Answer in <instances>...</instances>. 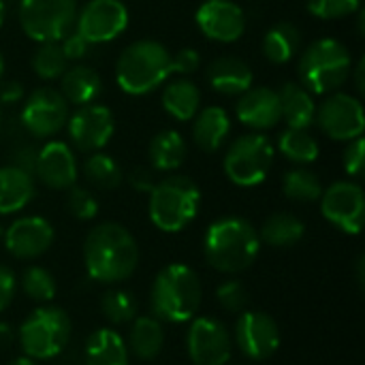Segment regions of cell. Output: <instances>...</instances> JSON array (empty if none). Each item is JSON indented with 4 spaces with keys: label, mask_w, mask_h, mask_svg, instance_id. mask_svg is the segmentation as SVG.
Wrapping results in <instances>:
<instances>
[{
    "label": "cell",
    "mask_w": 365,
    "mask_h": 365,
    "mask_svg": "<svg viewBox=\"0 0 365 365\" xmlns=\"http://www.w3.org/2000/svg\"><path fill=\"white\" fill-rule=\"evenodd\" d=\"M297 73L308 92L331 94L351 77L353 56L338 38H319L302 51Z\"/></svg>",
    "instance_id": "obj_6"
},
{
    "label": "cell",
    "mask_w": 365,
    "mask_h": 365,
    "mask_svg": "<svg viewBox=\"0 0 365 365\" xmlns=\"http://www.w3.org/2000/svg\"><path fill=\"white\" fill-rule=\"evenodd\" d=\"M201 66V56L197 49L192 47H184L180 49L175 56H171V73H180V75H190Z\"/></svg>",
    "instance_id": "obj_43"
},
{
    "label": "cell",
    "mask_w": 365,
    "mask_h": 365,
    "mask_svg": "<svg viewBox=\"0 0 365 365\" xmlns=\"http://www.w3.org/2000/svg\"><path fill=\"white\" fill-rule=\"evenodd\" d=\"M2 21H4V0H0V28H2Z\"/></svg>",
    "instance_id": "obj_52"
},
{
    "label": "cell",
    "mask_w": 365,
    "mask_h": 365,
    "mask_svg": "<svg viewBox=\"0 0 365 365\" xmlns=\"http://www.w3.org/2000/svg\"><path fill=\"white\" fill-rule=\"evenodd\" d=\"M355 274H357V284H359V289L365 291V257L364 255H359V259H357V263H355Z\"/></svg>",
    "instance_id": "obj_50"
},
{
    "label": "cell",
    "mask_w": 365,
    "mask_h": 365,
    "mask_svg": "<svg viewBox=\"0 0 365 365\" xmlns=\"http://www.w3.org/2000/svg\"><path fill=\"white\" fill-rule=\"evenodd\" d=\"M73 323L68 314L49 304L32 310L30 317L21 323L17 338L26 357L34 361H47L58 357L71 340Z\"/></svg>",
    "instance_id": "obj_7"
},
{
    "label": "cell",
    "mask_w": 365,
    "mask_h": 365,
    "mask_svg": "<svg viewBox=\"0 0 365 365\" xmlns=\"http://www.w3.org/2000/svg\"><path fill=\"white\" fill-rule=\"evenodd\" d=\"M2 233H4V229H2V225H0V237H2Z\"/></svg>",
    "instance_id": "obj_55"
},
{
    "label": "cell",
    "mask_w": 365,
    "mask_h": 365,
    "mask_svg": "<svg viewBox=\"0 0 365 365\" xmlns=\"http://www.w3.org/2000/svg\"><path fill=\"white\" fill-rule=\"evenodd\" d=\"M188 154L186 141L178 130L165 128L156 133L148 145V158L154 171H175L184 165Z\"/></svg>",
    "instance_id": "obj_28"
},
{
    "label": "cell",
    "mask_w": 365,
    "mask_h": 365,
    "mask_svg": "<svg viewBox=\"0 0 365 365\" xmlns=\"http://www.w3.org/2000/svg\"><path fill=\"white\" fill-rule=\"evenodd\" d=\"M13 340H15V331L11 329V325L0 323V349L11 346V344H13Z\"/></svg>",
    "instance_id": "obj_49"
},
{
    "label": "cell",
    "mask_w": 365,
    "mask_h": 365,
    "mask_svg": "<svg viewBox=\"0 0 365 365\" xmlns=\"http://www.w3.org/2000/svg\"><path fill=\"white\" fill-rule=\"evenodd\" d=\"M237 120L252 130H269L282 120L278 90L259 86L248 88L235 103Z\"/></svg>",
    "instance_id": "obj_20"
},
{
    "label": "cell",
    "mask_w": 365,
    "mask_h": 365,
    "mask_svg": "<svg viewBox=\"0 0 365 365\" xmlns=\"http://www.w3.org/2000/svg\"><path fill=\"white\" fill-rule=\"evenodd\" d=\"M216 299L222 306V310L240 314L248 306V289L242 284V280H227L218 287Z\"/></svg>",
    "instance_id": "obj_40"
},
{
    "label": "cell",
    "mask_w": 365,
    "mask_h": 365,
    "mask_svg": "<svg viewBox=\"0 0 365 365\" xmlns=\"http://www.w3.org/2000/svg\"><path fill=\"white\" fill-rule=\"evenodd\" d=\"M233 340L225 323L199 317L190 321L186 334V351L192 365H227L231 359Z\"/></svg>",
    "instance_id": "obj_14"
},
{
    "label": "cell",
    "mask_w": 365,
    "mask_h": 365,
    "mask_svg": "<svg viewBox=\"0 0 365 365\" xmlns=\"http://www.w3.org/2000/svg\"><path fill=\"white\" fill-rule=\"evenodd\" d=\"M68 103L56 88H36L24 103L19 122L24 130L32 137H53L58 135L68 120Z\"/></svg>",
    "instance_id": "obj_10"
},
{
    "label": "cell",
    "mask_w": 365,
    "mask_h": 365,
    "mask_svg": "<svg viewBox=\"0 0 365 365\" xmlns=\"http://www.w3.org/2000/svg\"><path fill=\"white\" fill-rule=\"evenodd\" d=\"M278 150L295 165H310L319 158V143L308 128H287L278 139Z\"/></svg>",
    "instance_id": "obj_34"
},
{
    "label": "cell",
    "mask_w": 365,
    "mask_h": 365,
    "mask_svg": "<svg viewBox=\"0 0 365 365\" xmlns=\"http://www.w3.org/2000/svg\"><path fill=\"white\" fill-rule=\"evenodd\" d=\"M60 79H62L60 81L62 96L66 98L68 105H75V107L94 103L103 90L101 75L86 64H75V66L66 68Z\"/></svg>",
    "instance_id": "obj_25"
},
{
    "label": "cell",
    "mask_w": 365,
    "mask_h": 365,
    "mask_svg": "<svg viewBox=\"0 0 365 365\" xmlns=\"http://www.w3.org/2000/svg\"><path fill=\"white\" fill-rule=\"evenodd\" d=\"M66 130L71 143L79 152H101L113 137L115 120L109 107L105 105H81L73 113H68Z\"/></svg>",
    "instance_id": "obj_15"
},
{
    "label": "cell",
    "mask_w": 365,
    "mask_h": 365,
    "mask_svg": "<svg viewBox=\"0 0 365 365\" xmlns=\"http://www.w3.org/2000/svg\"><path fill=\"white\" fill-rule=\"evenodd\" d=\"M201 107V92L190 79H173L163 90V109L178 122H188Z\"/></svg>",
    "instance_id": "obj_29"
},
{
    "label": "cell",
    "mask_w": 365,
    "mask_h": 365,
    "mask_svg": "<svg viewBox=\"0 0 365 365\" xmlns=\"http://www.w3.org/2000/svg\"><path fill=\"white\" fill-rule=\"evenodd\" d=\"M199 30L216 43H233L246 30V15L233 0H205L197 9Z\"/></svg>",
    "instance_id": "obj_18"
},
{
    "label": "cell",
    "mask_w": 365,
    "mask_h": 365,
    "mask_svg": "<svg viewBox=\"0 0 365 365\" xmlns=\"http://www.w3.org/2000/svg\"><path fill=\"white\" fill-rule=\"evenodd\" d=\"M304 235H306L304 222L289 212L272 214L259 231L261 242H265L272 248H291V246L299 244L304 240Z\"/></svg>",
    "instance_id": "obj_31"
},
{
    "label": "cell",
    "mask_w": 365,
    "mask_h": 365,
    "mask_svg": "<svg viewBox=\"0 0 365 365\" xmlns=\"http://www.w3.org/2000/svg\"><path fill=\"white\" fill-rule=\"evenodd\" d=\"M233 336L237 349L252 361H265L280 349V327L267 312H240Z\"/></svg>",
    "instance_id": "obj_16"
},
{
    "label": "cell",
    "mask_w": 365,
    "mask_h": 365,
    "mask_svg": "<svg viewBox=\"0 0 365 365\" xmlns=\"http://www.w3.org/2000/svg\"><path fill=\"white\" fill-rule=\"evenodd\" d=\"M128 334V353L141 361H152L165 346V327L156 317H135Z\"/></svg>",
    "instance_id": "obj_27"
},
{
    "label": "cell",
    "mask_w": 365,
    "mask_h": 365,
    "mask_svg": "<svg viewBox=\"0 0 365 365\" xmlns=\"http://www.w3.org/2000/svg\"><path fill=\"white\" fill-rule=\"evenodd\" d=\"M314 122L336 141H353L364 135V105L357 96L346 92H331L317 107Z\"/></svg>",
    "instance_id": "obj_11"
},
{
    "label": "cell",
    "mask_w": 365,
    "mask_h": 365,
    "mask_svg": "<svg viewBox=\"0 0 365 365\" xmlns=\"http://www.w3.org/2000/svg\"><path fill=\"white\" fill-rule=\"evenodd\" d=\"M321 212L327 222L349 235H357L364 227L365 195L357 182H336L321 195Z\"/></svg>",
    "instance_id": "obj_13"
},
{
    "label": "cell",
    "mask_w": 365,
    "mask_h": 365,
    "mask_svg": "<svg viewBox=\"0 0 365 365\" xmlns=\"http://www.w3.org/2000/svg\"><path fill=\"white\" fill-rule=\"evenodd\" d=\"M353 71H355V88H357V92L359 94H364L365 92V58H359L357 60V64L353 66Z\"/></svg>",
    "instance_id": "obj_48"
},
{
    "label": "cell",
    "mask_w": 365,
    "mask_h": 365,
    "mask_svg": "<svg viewBox=\"0 0 365 365\" xmlns=\"http://www.w3.org/2000/svg\"><path fill=\"white\" fill-rule=\"evenodd\" d=\"M83 178L98 190H115L124 182L122 167L115 158L103 152H92L83 163Z\"/></svg>",
    "instance_id": "obj_32"
},
{
    "label": "cell",
    "mask_w": 365,
    "mask_h": 365,
    "mask_svg": "<svg viewBox=\"0 0 365 365\" xmlns=\"http://www.w3.org/2000/svg\"><path fill=\"white\" fill-rule=\"evenodd\" d=\"M128 184L137 190V192H150L152 188H154V175H152V171L150 169H145V167H137V169H133L130 171V175H128Z\"/></svg>",
    "instance_id": "obj_45"
},
{
    "label": "cell",
    "mask_w": 365,
    "mask_h": 365,
    "mask_svg": "<svg viewBox=\"0 0 365 365\" xmlns=\"http://www.w3.org/2000/svg\"><path fill=\"white\" fill-rule=\"evenodd\" d=\"M231 135V118L227 109L212 105L203 111H197L195 124H192V139L199 150L203 152H218Z\"/></svg>",
    "instance_id": "obj_22"
},
{
    "label": "cell",
    "mask_w": 365,
    "mask_h": 365,
    "mask_svg": "<svg viewBox=\"0 0 365 365\" xmlns=\"http://www.w3.org/2000/svg\"><path fill=\"white\" fill-rule=\"evenodd\" d=\"M83 265L94 282H122L130 278L139 265L137 240L120 222H101L86 235Z\"/></svg>",
    "instance_id": "obj_1"
},
{
    "label": "cell",
    "mask_w": 365,
    "mask_h": 365,
    "mask_svg": "<svg viewBox=\"0 0 365 365\" xmlns=\"http://www.w3.org/2000/svg\"><path fill=\"white\" fill-rule=\"evenodd\" d=\"M15 291H17L15 274L6 265H0V312H4L11 306Z\"/></svg>",
    "instance_id": "obj_44"
},
{
    "label": "cell",
    "mask_w": 365,
    "mask_h": 365,
    "mask_svg": "<svg viewBox=\"0 0 365 365\" xmlns=\"http://www.w3.org/2000/svg\"><path fill=\"white\" fill-rule=\"evenodd\" d=\"M203 299V287L195 269L184 263L163 267L150 289V308L158 321L188 323Z\"/></svg>",
    "instance_id": "obj_3"
},
{
    "label": "cell",
    "mask_w": 365,
    "mask_h": 365,
    "mask_svg": "<svg viewBox=\"0 0 365 365\" xmlns=\"http://www.w3.org/2000/svg\"><path fill=\"white\" fill-rule=\"evenodd\" d=\"M11 365H36V361L24 355V357H17V359H13V361H11Z\"/></svg>",
    "instance_id": "obj_51"
},
{
    "label": "cell",
    "mask_w": 365,
    "mask_h": 365,
    "mask_svg": "<svg viewBox=\"0 0 365 365\" xmlns=\"http://www.w3.org/2000/svg\"><path fill=\"white\" fill-rule=\"evenodd\" d=\"M274 143L263 133H248L233 139L225 152L222 167L227 178L242 188L259 186L267 180L274 165Z\"/></svg>",
    "instance_id": "obj_8"
},
{
    "label": "cell",
    "mask_w": 365,
    "mask_h": 365,
    "mask_svg": "<svg viewBox=\"0 0 365 365\" xmlns=\"http://www.w3.org/2000/svg\"><path fill=\"white\" fill-rule=\"evenodd\" d=\"M282 120L289 128H310L317 115V103L312 92H308L302 83L287 81L278 90Z\"/></svg>",
    "instance_id": "obj_24"
},
{
    "label": "cell",
    "mask_w": 365,
    "mask_h": 365,
    "mask_svg": "<svg viewBox=\"0 0 365 365\" xmlns=\"http://www.w3.org/2000/svg\"><path fill=\"white\" fill-rule=\"evenodd\" d=\"M34 175L15 167H0V214L21 212L34 199Z\"/></svg>",
    "instance_id": "obj_23"
},
{
    "label": "cell",
    "mask_w": 365,
    "mask_h": 365,
    "mask_svg": "<svg viewBox=\"0 0 365 365\" xmlns=\"http://www.w3.org/2000/svg\"><path fill=\"white\" fill-rule=\"evenodd\" d=\"M34 175L51 190H68L75 186L79 167L71 145L64 141H47L36 152Z\"/></svg>",
    "instance_id": "obj_19"
},
{
    "label": "cell",
    "mask_w": 365,
    "mask_h": 365,
    "mask_svg": "<svg viewBox=\"0 0 365 365\" xmlns=\"http://www.w3.org/2000/svg\"><path fill=\"white\" fill-rule=\"evenodd\" d=\"M259 231L240 216H225L214 220L203 237V252L207 263L222 274L246 272L259 257Z\"/></svg>",
    "instance_id": "obj_2"
},
{
    "label": "cell",
    "mask_w": 365,
    "mask_h": 365,
    "mask_svg": "<svg viewBox=\"0 0 365 365\" xmlns=\"http://www.w3.org/2000/svg\"><path fill=\"white\" fill-rule=\"evenodd\" d=\"M201 190L186 175H167L150 190V220L165 233L184 231L199 214Z\"/></svg>",
    "instance_id": "obj_5"
},
{
    "label": "cell",
    "mask_w": 365,
    "mask_h": 365,
    "mask_svg": "<svg viewBox=\"0 0 365 365\" xmlns=\"http://www.w3.org/2000/svg\"><path fill=\"white\" fill-rule=\"evenodd\" d=\"M53 227L41 216H21L2 233L6 250L21 261H32L45 255L53 244Z\"/></svg>",
    "instance_id": "obj_17"
},
{
    "label": "cell",
    "mask_w": 365,
    "mask_h": 365,
    "mask_svg": "<svg viewBox=\"0 0 365 365\" xmlns=\"http://www.w3.org/2000/svg\"><path fill=\"white\" fill-rule=\"evenodd\" d=\"M346 150H344V156H342V165H344V171L351 175V178H361L364 175V160H365V145L364 139L357 137L353 141H346Z\"/></svg>",
    "instance_id": "obj_41"
},
{
    "label": "cell",
    "mask_w": 365,
    "mask_h": 365,
    "mask_svg": "<svg viewBox=\"0 0 365 365\" xmlns=\"http://www.w3.org/2000/svg\"><path fill=\"white\" fill-rule=\"evenodd\" d=\"M24 98V86L15 79L0 81V105H15Z\"/></svg>",
    "instance_id": "obj_46"
},
{
    "label": "cell",
    "mask_w": 365,
    "mask_h": 365,
    "mask_svg": "<svg viewBox=\"0 0 365 365\" xmlns=\"http://www.w3.org/2000/svg\"><path fill=\"white\" fill-rule=\"evenodd\" d=\"M128 26V9L122 0H90L75 17V30L92 45L118 38Z\"/></svg>",
    "instance_id": "obj_12"
},
{
    "label": "cell",
    "mask_w": 365,
    "mask_h": 365,
    "mask_svg": "<svg viewBox=\"0 0 365 365\" xmlns=\"http://www.w3.org/2000/svg\"><path fill=\"white\" fill-rule=\"evenodd\" d=\"M0 126H2V107H0Z\"/></svg>",
    "instance_id": "obj_54"
},
{
    "label": "cell",
    "mask_w": 365,
    "mask_h": 365,
    "mask_svg": "<svg viewBox=\"0 0 365 365\" xmlns=\"http://www.w3.org/2000/svg\"><path fill=\"white\" fill-rule=\"evenodd\" d=\"M282 190L291 201L297 203H312L319 201L323 195V184L314 171H310L306 165H297L289 169L282 178Z\"/></svg>",
    "instance_id": "obj_33"
},
{
    "label": "cell",
    "mask_w": 365,
    "mask_h": 365,
    "mask_svg": "<svg viewBox=\"0 0 365 365\" xmlns=\"http://www.w3.org/2000/svg\"><path fill=\"white\" fill-rule=\"evenodd\" d=\"M21 291L28 299L36 304H49L56 297V278L41 265H30L21 274Z\"/></svg>",
    "instance_id": "obj_36"
},
{
    "label": "cell",
    "mask_w": 365,
    "mask_h": 365,
    "mask_svg": "<svg viewBox=\"0 0 365 365\" xmlns=\"http://www.w3.org/2000/svg\"><path fill=\"white\" fill-rule=\"evenodd\" d=\"M77 0H21V30L36 43L60 41L75 26Z\"/></svg>",
    "instance_id": "obj_9"
},
{
    "label": "cell",
    "mask_w": 365,
    "mask_h": 365,
    "mask_svg": "<svg viewBox=\"0 0 365 365\" xmlns=\"http://www.w3.org/2000/svg\"><path fill=\"white\" fill-rule=\"evenodd\" d=\"M92 43H88L77 30H71L68 34H64L60 38V47H62V53L66 60H81L88 56V49H90Z\"/></svg>",
    "instance_id": "obj_42"
},
{
    "label": "cell",
    "mask_w": 365,
    "mask_h": 365,
    "mask_svg": "<svg viewBox=\"0 0 365 365\" xmlns=\"http://www.w3.org/2000/svg\"><path fill=\"white\" fill-rule=\"evenodd\" d=\"M2 75H4V58H2V51H0V81H2Z\"/></svg>",
    "instance_id": "obj_53"
},
{
    "label": "cell",
    "mask_w": 365,
    "mask_h": 365,
    "mask_svg": "<svg viewBox=\"0 0 365 365\" xmlns=\"http://www.w3.org/2000/svg\"><path fill=\"white\" fill-rule=\"evenodd\" d=\"M207 81L218 94L240 96L248 88H252L255 75L246 60L237 56H218L207 66Z\"/></svg>",
    "instance_id": "obj_21"
},
{
    "label": "cell",
    "mask_w": 365,
    "mask_h": 365,
    "mask_svg": "<svg viewBox=\"0 0 365 365\" xmlns=\"http://www.w3.org/2000/svg\"><path fill=\"white\" fill-rule=\"evenodd\" d=\"M83 357L86 365H128L130 361V353L124 338L109 327L96 329L88 338Z\"/></svg>",
    "instance_id": "obj_26"
},
{
    "label": "cell",
    "mask_w": 365,
    "mask_h": 365,
    "mask_svg": "<svg viewBox=\"0 0 365 365\" xmlns=\"http://www.w3.org/2000/svg\"><path fill=\"white\" fill-rule=\"evenodd\" d=\"M171 77L169 49L152 38H141L122 49L115 62V81L122 92L143 96Z\"/></svg>",
    "instance_id": "obj_4"
},
{
    "label": "cell",
    "mask_w": 365,
    "mask_h": 365,
    "mask_svg": "<svg viewBox=\"0 0 365 365\" xmlns=\"http://www.w3.org/2000/svg\"><path fill=\"white\" fill-rule=\"evenodd\" d=\"M299 45H302V34L297 26H293L291 21H278L263 36V53L274 64L291 62L297 56Z\"/></svg>",
    "instance_id": "obj_30"
},
{
    "label": "cell",
    "mask_w": 365,
    "mask_h": 365,
    "mask_svg": "<svg viewBox=\"0 0 365 365\" xmlns=\"http://www.w3.org/2000/svg\"><path fill=\"white\" fill-rule=\"evenodd\" d=\"M66 207L77 220H92L98 214V201L96 197L81 186H71L66 195Z\"/></svg>",
    "instance_id": "obj_39"
},
{
    "label": "cell",
    "mask_w": 365,
    "mask_h": 365,
    "mask_svg": "<svg viewBox=\"0 0 365 365\" xmlns=\"http://www.w3.org/2000/svg\"><path fill=\"white\" fill-rule=\"evenodd\" d=\"M306 9L319 19H340L357 13L361 0H306Z\"/></svg>",
    "instance_id": "obj_38"
},
{
    "label": "cell",
    "mask_w": 365,
    "mask_h": 365,
    "mask_svg": "<svg viewBox=\"0 0 365 365\" xmlns=\"http://www.w3.org/2000/svg\"><path fill=\"white\" fill-rule=\"evenodd\" d=\"M101 310L105 319L113 325H126L137 317V299L133 293L122 291V289H111L103 295L101 299Z\"/></svg>",
    "instance_id": "obj_37"
},
{
    "label": "cell",
    "mask_w": 365,
    "mask_h": 365,
    "mask_svg": "<svg viewBox=\"0 0 365 365\" xmlns=\"http://www.w3.org/2000/svg\"><path fill=\"white\" fill-rule=\"evenodd\" d=\"M36 152H38V150H34V148H28V145H26V148H19V150L15 152L13 165L34 175V163H36Z\"/></svg>",
    "instance_id": "obj_47"
},
{
    "label": "cell",
    "mask_w": 365,
    "mask_h": 365,
    "mask_svg": "<svg viewBox=\"0 0 365 365\" xmlns=\"http://www.w3.org/2000/svg\"><path fill=\"white\" fill-rule=\"evenodd\" d=\"M66 58L62 53L60 41H49V43H38V47L32 53V71L36 77L45 79V81H53L58 77H62V73L68 68L66 66Z\"/></svg>",
    "instance_id": "obj_35"
}]
</instances>
